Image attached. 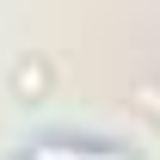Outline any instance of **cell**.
<instances>
[{
  "label": "cell",
  "instance_id": "cell-2",
  "mask_svg": "<svg viewBox=\"0 0 160 160\" xmlns=\"http://www.w3.org/2000/svg\"><path fill=\"white\" fill-rule=\"evenodd\" d=\"M142 105H148V111L160 117V92H154V86H142Z\"/></svg>",
  "mask_w": 160,
  "mask_h": 160
},
{
  "label": "cell",
  "instance_id": "cell-1",
  "mask_svg": "<svg viewBox=\"0 0 160 160\" xmlns=\"http://www.w3.org/2000/svg\"><path fill=\"white\" fill-rule=\"evenodd\" d=\"M31 160H123V154H111V148H68V142H49V148H37Z\"/></svg>",
  "mask_w": 160,
  "mask_h": 160
}]
</instances>
